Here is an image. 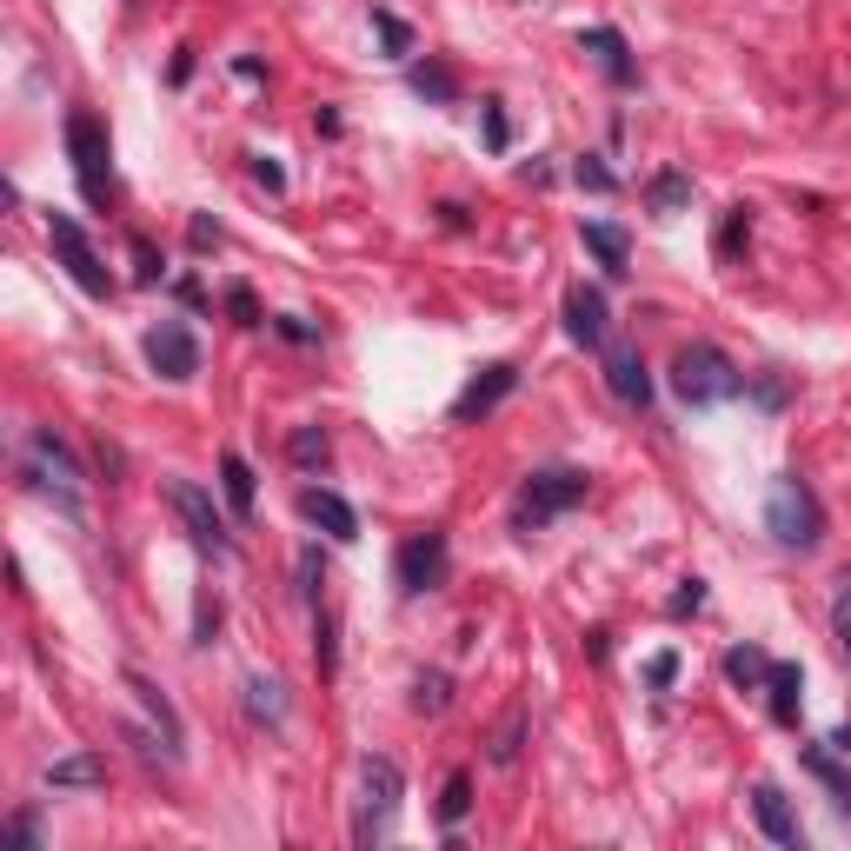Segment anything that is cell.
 I'll use <instances>...</instances> for the list:
<instances>
[{
    "label": "cell",
    "mask_w": 851,
    "mask_h": 851,
    "mask_svg": "<svg viewBox=\"0 0 851 851\" xmlns=\"http://www.w3.org/2000/svg\"><path fill=\"white\" fill-rule=\"evenodd\" d=\"M766 672H772V659H766L759 646H732V652H726V679H732V686H766Z\"/></svg>",
    "instance_id": "cell-23"
},
{
    "label": "cell",
    "mask_w": 851,
    "mask_h": 851,
    "mask_svg": "<svg viewBox=\"0 0 851 851\" xmlns=\"http://www.w3.org/2000/svg\"><path fill=\"white\" fill-rule=\"evenodd\" d=\"M672 393H679L686 406H719V399H739V393H746V373H739L719 346L692 340V346H679V359H672Z\"/></svg>",
    "instance_id": "cell-1"
},
{
    "label": "cell",
    "mask_w": 851,
    "mask_h": 851,
    "mask_svg": "<svg viewBox=\"0 0 851 851\" xmlns=\"http://www.w3.org/2000/svg\"><path fill=\"white\" fill-rule=\"evenodd\" d=\"M466 806H473V779H466V772H453V779H446V792H439V825L453 832V825L466 819Z\"/></svg>",
    "instance_id": "cell-26"
},
{
    "label": "cell",
    "mask_w": 851,
    "mask_h": 851,
    "mask_svg": "<svg viewBox=\"0 0 851 851\" xmlns=\"http://www.w3.org/2000/svg\"><path fill=\"white\" fill-rule=\"evenodd\" d=\"M766 526H772V539H779V546H792V553H812V546H819V533H825L819 493H812L799 473H786V479L772 486V499H766Z\"/></svg>",
    "instance_id": "cell-3"
},
{
    "label": "cell",
    "mask_w": 851,
    "mask_h": 851,
    "mask_svg": "<svg viewBox=\"0 0 851 851\" xmlns=\"http://www.w3.org/2000/svg\"><path fill=\"white\" fill-rule=\"evenodd\" d=\"M513 386H519V366H513V359H493V366H479V373L466 379V393L453 399V419H459V426L486 419L493 406H506V399H513Z\"/></svg>",
    "instance_id": "cell-10"
},
{
    "label": "cell",
    "mask_w": 851,
    "mask_h": 851,
    "mask_svg": "<svg viewBox=\"0 0 851 851\" xmlns=\"http://www.w3.org/2000/svg\"><path fill=\"white\" fill-rule=\"evenodd\" d=\"M359 786H366V806H359V825H353V839H359V845H379V839H386V825H393V812H399V799H406V772H399V759H386V752H366V766H359Z\"/></svg>",
    "instance_id": "cell-5"
},
{
    "label": "cell",
    "mask_w": 851,
    "mask_h": 851,
    "mask_svg": "<svg viewBox=\"0 0 851 851\" xmlns=\"http://www.w3.org/2000/svg\"><path fill=\"white\" fill-rule=\"evenodd\" d=\"M646 679H652V686H659V692H666V686H672V679H679V652H659V659H652V666H646Z\"/></svg>",
    "instance_id": "cell-40"
},
{
    "label": "cell",
    "mask_w": 851,
    "mask_h": 851,
    "mask_svg": "<svg viewBox=\"0 0 851 851\" xmlns=\"http://www.w3.org/2000/svg\"><path fill=\"white\" fill-rule=\"evenodd\" d=\"M686 200H692V180H686V173H659V180H652V206H659V213H679Z\"/></svg>",
    "instance_id": "cell-27"
},
{
    "label": "cell",
    "mask_w": 851,
    "mask_h": 851,
    "mask_svg": "<svg viewBox=\"0 0 851 851\" xmlns=\"http://www.w3.org/2000/svg\"><path fill=\"white\" fill-rule=\"evenodd\" d=\"M446 699H453V679H446V672H426V679L413 686V712H446Z\"/></svg>",
    "instance_id": "cell-28"
},
{
    "label": "cell",
    "mask_w": 851,
    "mask_h": 851,
    "mask_svg": "<svg viewBox=\"0 0 851 851\" xmlns=\"http://www.w3.org/2000/svg\"><path fill=\"white\" fill-rule=\"evenodd\" d=\"M253 180H260L266 193H286V166H280V160H266V153L253 160Z\"/></svg>",
    "instance_id": "cell-38"
},
{
    "label": "cell",
    "mask_w": 851,
    "mask_h": 851,
    "mask_svg": "<svg viewBox=\"0 0 851 851\" xmlns=\"http://www.w3.org/2000/svg\"><path fill=\"white\" fill-rule=\"evenodd\" d=\"M67 153H73V180H80V200L87 206H107V193H113V146H107V126L87 113V107H73L67 113Z\"/></svg>",
    "instance_id": "cell-4"
},
{
    "label": "cell",
    "mask_w": 851,
    "mask_h": 851,
    "mask_svg": "<svg viewBox=\"0 0 851 851\" xmlns=\"http://www.w3.org/2000/svg\"><path fill=\"white\" fill-rule=\"evenodd\" d=\"M0 839H7V845H40V819H33V812H13Z\"/></svg>",
    "instance_id": "cell-35"
},
{
    "label": "cell",
    "mask_w": 851,
    "mask_h": 851,
    "mask_svg": "<svg viewBox=\"0 0 851 851\" xmlns=\"http://www.w3.org/2000/svg\"><path fill=\"white\" fill-rule=\"evenodd\" d=\"M146 366H153L160 379H193V373H200V340H193L180 320H160V326L146 333Z\"/></svg>",
    "instance_id": "cell-11"
},
{
    "label": "cell",
    "mask_w": 851,
    "mask_h": 851,
    "mask_svg": "<svg viewBox=\"0 0 851 851\" xmlns=\"http://www.w3.org/2000/svg\"><path fill=\"white\" fill-rule=\"evenodd\" d=\"M832 632H839V652L851 659V586L839 592V606H832Z\"/></svg>",
    "instance_id": "cell-37"
},
{
    "label": "cell",
    "mask_w": 851,
    "mask_h": 851,
    "mask_svg": "<svg viewBox=\"0 0 851 851\" xmlns=\"http://www.w3.org/2000/svg\"><path fill=\"white\" fill-rule=\"evenodd\" d=\"M579 47H586V53H599V67H606V80H612V87H632V80H639L632 47H626V33H619V27H586V33H579Z\"/></svg>",
    "instance_id": "cell-15"
},
{
    "label": "cell",
    "mask_w": 851,
    "mask_h": 851,
    "mask_svg": "<svg viewBox=\"0 0 851 851\" xmlns=\"http://www.w3.org/2000/svg\"><path fill=\"white\" fill-rule=\"evenodd\" d=\"M300 519H313L326 539H359V513L333 486H300Z\"/></svg>",
    "instance_id": "cell-12"
},
{
    "label": "cell",
    "mask_w": 851,
    "mask_h": 851,
    "mask_svg": "<svg viewBox=\"0 0 851 851\" xmlns=\"http://www.w3.org/2000/svg\"><path fill=\"white\" fill-rule=\"evenodd\" d=\"M413 93H419V100H433V107H453V100H459V80H453V67L419 60V67H413Z\"/></svg>",
    "instance_id": "cell-22"
},
{
    "label": "cell",
    "mask_w": 851,
    "mask_h": 851,
    "mask_svg": "<svg viewBox=\"0 0 851 851\" xmlns=\"http://www.w3.org/2000/svg\"><path fill=\"white\" fill-rule=\"evenodd\" d=\"M293 466H306V473L326 466V433H320V426H300V433H293Z\"/></svg>",
    "instance_id": "cell-30"
},
{
    "label": "cell",
    "mask_w": 851,
    "mask_h": 851,
    "mask_svg": "<svg viewBox=\"0 0 851 851\" xmlns=\"http://www.w3.org/2000/svg\"><path fill=\"white\" fill-rule=\"evenodd\" d=\"M193 246H200V253L220 246V226H213V220H193Z\"/></svg>",
    "instance_id": "cell-43"
},
{
    "label": "cell",
    "mask_w": 851,
    "mask_h": 851,
    "mask_svg": "<svg viewBox=\"0 0 851 851\" xmlns=\"http://www.w3.org/2000/svg\"><path fill=\"white\" fill-rule=\"evenodd\" d=\"M133 260H140V280L153 286V280H160V260H153V246H146V240H133Z\"/></svg>",
    "instance_id": "cell-42"
},
{
    "label": "cell",
    "mask_w": 851,
    "mask_h": 851,
    "mask_svg": "<svg viewBox=\"0 0 851 851\" xmlns=\"http://www.w3.org/2000/svg\"><path fill=\"white\" fill-rule=\"evenodd\" d=\"M47 786L53 792H93V786H107V759L100 752H67V759L47 766Z\"/></svg>",
    "instance_id": "cell-17"
},
{
    "label": "cell",
    "mask_w": 851,
    "mask_h": 851,
    "mask_svg": "<svg viewBox=\"0 0 851 851\" xmlns=\"http://www.w3.org/2000/svg\"><path fill=\"white\" fill-rule=\"evenodd\" d=\"M373 27H379V40H386V53H413V27H406L399 13H386V7H373Z\"/></svg>",
    "instance_id": "cell-29"
},
{
    "label": "cell",
    "mask_w": 851,
    "mask_h": 851,
    "mask_svg": "<svg viewBox=\"0 0 851 851\" xmlns=\"http://www.w3.org/2000/svg\"><path fill=\"white\" fill-rule=\"evenodd\" d=\"M573 173H579V186H592V193H612V186H619V180H612V173H606V166H599L592 153H586V160H579Z\"/></svg>",
    "instance_id": "cell-36"
},
{
    "label": "cell",
    "mask_w": 851,
    "mask_h": 851,
    "mask_svg": "<svg viewBox=\"0 0 851 851\" xmlns=\"http://www.w3.org/2000/svg\"><path fill=\"white\" fill-rule=\"evenodd\" d=\"M313 659H320V672L333 679V666H340V652H333V612L313 619Z\"/></svg>",
    "instance_id": "cell-32"
},
{
    "label": "cell",
    "mask_w": 851,
    "mask_h": 851,
    "mask_svg": "<svg viewBox=\"0 0 851 851\" xmlns=\"http://www.w3.org/2000/svg\"><path fill=\"white\" fill-rule=\"evenodd\" d=\"M47 240H53V253H60L67 280H73L87 300H107V293H113V280H107V266H100L93 240L80 233V220H67V213H47Z\"/></svg>",
    "instance_id": "cell-6"
},
{
    "label": "cell",
    "mask_w": 851,
    "mask_h": 851,
    "mask_svg": "<svg viewBox=\"0 0 851 851\" xmlns=\"http://www.w3.org/2000/svg\"><path fill=\"white\" fill-rule=\"evenodd\" d=\"M599 353H606V386H612V399L632 406V413H646V406H652V373H646L639 346H632V340H606Z\"/></svg>",
    "instance_id": "cell-9"
},
{
    "label": "cell",
    "mask_w": 851,
    "mask_h": 851,
    "mask_svg": "<svg viewBox=\"0 0 851 851\" xmlns=\"http://www.w3.org/2000/svg\"><path fill=\"white\" fill-rule=\"evenodd\" d=\"M506 140H513V126H506V107H499V100H486V146H493V153H506Z\"/></svg>",
    "instance_id": "cell-34"
},
{
    "label": "cell",
    "mask_w": 851,
    "mask_h": 851,
    "mask_svg": "<svg viewBox=\"0 0 851 851\" xmlns=\"http://www.w3.org/2000/svg\"><path fill=\"white\" fill-rule=\"evenodd\" d=\"M126 692H133V699L146 706V719L160 726V746H166V759H180V739H186V732H180V712H173V699H166V692H160L146 672H126Z\"/></svg>",
    "instance_id": "cell-16"
},
{
    "label": "cell",
    "mask_w": 851,
    "mask_h": 851,
    "mask_svg": "<svg viewBox=\"0 0 851 851\" xmlns=\"http://www.w3.org/2000/svg\"><path fill=\"white\" fill-rule=\"evenodd\" d=\"M586 493H592V479H586L579 466H546V473H533V479L519 486L513 526H519V533H539V526H553L559 513H573Z\"/></svg>",
    "instance_id": "cell-2"
},
{
    "label": "cell",
    "mask_w": 851,
    "mask_h": 851,
    "mask_svg": "<svg viewBox=\"0 0 851 851\" xmlns=\"http://www.w3.org/2000/svg\"><path fill=\"white\" fill-rule=\"evenodd\" d=\"M806 772H812V779L832 792V806H839V812L851 819V772L839 766V759H832V752H825V746H812V752H806Z\"/></svg>",
    "instance_id": "cell-20"
},
{
    "label": "cell",
    "mask_w": 851,
    "mask_h": 851,
    "mask_svg": "<svg viewBox=\"0 0 851 851\" xmlns=\"http://www.w3.org/2000/svg\"><path fill=\"white\" fill-rule=\"evenodd\" d=\"M446 573H453V546H446V533H413L406 546H399V592H439L446 586Z\"/></svg>",
    "instance_id": "cell-8"
},
{
    "label": "cell",
    "mask_w": 851,
    "mask_h": 851,
    "mask_svg": "<svg viewBox=\"0 0 851 851\" xmlns=\"http://www.w3.org/2000/svg\"><path fill=\"white\" fill-rule=\"evenodd\" d=\"M246 712L253 719H286V699H280V679H246Z\"/></svg>",
    "instance_id": "cell-24"
},
{
    "label": "cell",
    "mask_w": 851,
    "mask_h": 851,
    "mask_svg": "<svg viewBox=\"0 0 851 851\" xmlns=\"http://www.w3.org/2000/svg\"><path fill=\"white\" fill-rule=\"evenodd\" d=\"M579 240H586V253H592L606 273H626L632 246H626V233H619V226H606V220H586V226H579Z\"/></svg>",
    "instance_id": "cell-18"
},
{
    "label": "cell",
    "mask_w": 851,
    "mask_h": 851,
    "mask_svg": "<svg viewBox=\"0 0 851 851\" xmlns=\"http://www.w3.org/2000/svg\"><path fill=\"white\" fill-rule=\"evenodd\" d=\"M166 506L180 513V526L193 533L200 553H233V533H226V519L213 513V493H206V486H193V479H166Z\"/></svg>",
    "instance_id": "cell-7"
},
{
    "label": "cell",
    "mask_w": 851,
    "mask_h": 851,
    "mask_svg": "<svg viewBox=\"0 0 851 851\" xmlns=\"http://www.w3.org/2000/svg\"><path fill=\"white\" fill-rule=\"evenodd\" d=\"M699 606H706V586H699V579H686V592H679V599H672V612H679V619H686V612H699Z\"/></svg>",
    "instance_id": "cell-41"
},
{
    "label": "cell",
    "mask_w": 851,
    "mask_h": 851,
    "mask_svg": "<svg viewBox=\"0 0 851 851\" xmlns=\"http://www.w3.org/2000/svg\"><path fill=\"white\" fill-rule=\"evenodd\" d=\"M226 313H233V326H260V300L246 286H226Z\"/></svg>",
    "instance_id": "cell-33"
},
{
    "label": "cell",
    "mask_w": 851,
    "mask_h": 851,
    "mask_svg": "<svg viewBox=\"0 0 851 851\" xmlns=\"http://www.w3.org/2000/svg\"><path fill=\"white\" fill-rule=\"evenodd\" d=\"M33 459H47V466H53V473H60L67 486H80V459H73V453H67V446H60L53 433H33Z\"/></svg>",
    "instance_id": "cell-25"
},
{
    "label": "cell",
    "mask_w": 851,
    "mask_h": 851,
    "mask_svg": "<svg viewBox=\"0 0 851 851\" xmlns=\"http://www.w3.org/2000/svg\"><path fill=\"white\" fill-rule=\"evenodd\" d=\"M766 692H772V719H779V726H799V692H806L799 666L772 659V672H766Z\"/></svg>",
    "instance_id": "cell-19"
},
{
    "label": "cell",
    "mask_w": 851,
    "mask_h": 851,
    "mask_svg": "<svg viewBox=\"0 0 851 851\" xmlns=\"http://www.w3.org/2000/svg\"><path fill=\"white\" fill-rule=\"evenodd\" d=\"M832 746H839V752L851 759V726H839V732H832Z\"/></svg>",
    "instance_id": "cell-44"
},
{
    "label": "cell",
    "mask_w": 851,
    "mask_h": 851,
    "mask_svg": "<svg viewBox=\"0 0 851 851\" xmlns=\"http://www.w3.org/2000/svg\"><path fill=\"white\" fill-rule=\"evenodd\" d=\"M752 819H759V832H766L772 845H786V851L806 845V832H799V812L786 806V792H779V786H752Z\"/></svg>",
    "instance_id": "cell-13"
},
{
    "label": "cell",
    "mask_w": 851,
    "mask_h": 851,
    "mask_svg": "<svg viewBox=\"0 0 851 851\" xmlns=\"http://www.w3.org/2000/svg\"><path fill=\"white\" fill-rule=\"evenodd\" d=\"M566 333L579 340V346H606V293L599 286H573L566 293Z\"/></svg>",
    "instance_id": "cell-14"
},
{
    "label": "cell",
    "mask_w": 851,
    "mask_h": 851,
    "mask_svg": "<svg viewBox=\"0 0 851 851\" xmlns=\"http://www.w3.org/2000/svg\"><path fill=\"white\" fill-rule=\"evenodd\" d=\"M220 486H226V506L240 519H253V466L240 453H220Z\"/></svg>",
    "instance_id": "cell-21"
},
{
    "label": "cell",
    "mask_w": 851,
    "mask_h": 851,
    "mask_svg": "<svg viewBox=\"0 0 851 851\" xmlns=\"http://www.w3.org/2000/svg\"><path fill=\"white\" fill-rule=\"evenodd\" d=\"M519 739H526V712H513V719L499 726V739H493V766H513V759H519Z\"/></svg>",
    "instance_id": "cell-31"
},
{
    "label": "cell",
    "mask_w": 851,
    "mask_h": 851,
    "mask_svg": "<svg viewBox=\"0 0 851 851\" xmlns=\"http://www.w3.org/2000/svg\"><path fill=\"white\" fill-rule=\"evenodd\" d=\"M746 226H752V220H746V206H732V213H726V233H719V253H739Z\"/></svg>",
    "instance_id": "cell-39"
}]
</instances>
